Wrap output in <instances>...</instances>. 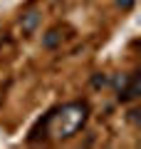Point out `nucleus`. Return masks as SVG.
I'll list each match as a JSON object with an SVG mask.
<instances>
[{"label": "nucleus", "instance_id": "obj_1", "mask_svg": "<svg viewBox=\"0 0 141 149\" xmlns=\"http://www.w3.org/2000/svg\"><path fill=\"white\" fill-rule=\"evenodd\" d=\"M89 119V104L87 102H67L62 107H52L42 119H37L35 127L27 134V142L37 144V142H47V139H55V142H67L72 139L79 129H84Z\"/></svg>", "mask_w": 141, "mask_h": 149}, {"label": "nucleus", "instance_id": "obj_2", "mask_svg": "<svg viewBox=\"0 0 141 149\" xmlns=\"http://www.w3.org/2000/svg\"><path fill=\"white\" fill-rule=\"evenodd\" d=\"M141 97V77L139 72H131L126 74V77H121L119 85H116V100L121 102V104H129V102L139 100Z\"/></svg>", "mask_w": 141, "mask_h": 149}, {"label": "nucleus", "instance_id": "obj_3", "mask_svg": "<svg viewBox=\"0 0 141 149\" xmlns=\"http://www.w3.org/2000/svg\"><path fill=\"white\" fill-rule=\"evenodd\" d=\"M64 32H69V27H67V25H62V22L52 25L50 30L45 32V35H42V47H45V50H57L59 45H62V40L67 37Z\"/></svg>", "mask_w": 141, "mask_h": 149}, {"label": "nucleus", "instance_id": "obj_4", "mask_svg": "<svg viewBox=\"0 0 141 149\" xmlns=\"http://www.w3.org/2000/svg\"><path fill=\"white\" fill-rule=\"evenodd\" d=\"M40 20H42V13L40 10H35V8H30V10H22V15H20V32L25 37H30L32 32L37 30V25H40Z\"/></svg>", "mask_w": 141, "mask_h": 149}, {"label": "nucleus", "instance_id": "obj_5", "mask_svg": "<svg viewBox=\"0 0 141 149\" xmlns=\"http://www.w3.org/2000/svg\"><path fill=\"white\" fill-rule=\"evenodd\" d=\"M116 8H121V10H131V8L136 5V0H114Z\"/></svg>", "mask_w": 141, "mask_h": 149}, {"label": "nucleus", "instance_id": "obj_6", "mask_svg": "<svg viewBox=\"0 0 141 149\" xmlns=\"http://www.w3.org/2000/svg\"><path fill=\"white\" fill-rule=\"evenodd\" d=\"M104 85V77H94V87H102Z\"/></svg>", "mask_w": 141, "mask_h": 149}, {"label": "nucleus", "instance_id": "obj_7", "mask_svg": "<svg viewBox=\"0 0 141 149\" xmlns=\"http://www.w3.org/2000/svg\"><path fill=\"white\" fill-rule=\"evenodd\" d=\"M3 97H5V90H3V87H0V104H3Z\"/></svg>", "mask_w": 141, "mask_h": 149}]
</instances>
